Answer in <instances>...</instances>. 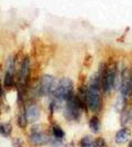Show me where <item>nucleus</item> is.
<instances>
[{
    "instance_id": "nucleus-5",
    "label": "nucleus",
    "mask_w": 132,
    "mask_h": 147,
    "mask_svg": "<svg viewBox=\"0 0 132 147\" xmlns=\"http://www.w3.org/2000/svg\"><path fill=\"white\" fill-rule=\"evenodd\" d=\"M55 79L51 75H44L41 77L40 82L37 87V94L39 97H45V96H52V93L56 86Z\"/></svg>"
},
{
    "instance_id": "nucleus-8",
    "label": "nucleus",
    "mask_w": 132,
    "mask_h": 147,
    "mask_svg": "<svg viewBox=\"0 0 132 147\" xmlns=\"http://www.w3.org/2000/svg\"><path fill=\"white\" fill-rule=\"evenodd\" d=\"M40 114H41V111L35 104H30L25 109V115H26L28 122L34 123L35 121H38Z\"/></svg>"
},
{
    "instance_id": "nucleus-20",
    "label": "nucleus",
    "mask_w": 132,
    "mask_h": 147,
    "mask_svg": "<svg viewBox=\"0 0 132 147\" xmlns=\"http://www.w3.org/2000/svg\"><path fill=\"white\" fill-rule=\"evenodd\" d=\"M131 96H132V70H131Z\"/></svg>"
},
{
    "instance_id": "nucleus-15",
    "label": "nucleus",
    "mask_w": 132,
    "mask_h": 147,
    "mask_svg": "<svg viewBox=\"0 0 132 147\" xmlns=\"http://www.w3.org/2000/svg\"><path fill=\"white\" fill-rule=\"evenodd\" d=\"M0 132H1V136L2 137H8L10 133H11V125L9 123H2L1 127H0Z\"/></svg>"
},
{
    "instance_id": "nucleus-11",
    "label": "nucleus",
    "mask_w": 132,
    "mask_h": 147,
    "mask_svg": "<svg viewBox=\"0 0 132 147\" xmlns=\"http://www.w3.org/2000/svg\"><path fill=\"white\" fill-rule=\"evenodd\" d=\"M121 125L122 126H128L132 124V108H126L121 112Z\"/></svg>"
},
{
    "instance_id": "nucleus-19",
    "label": "nucleus",
    "mask_w": 132,
    "mask_h": 147,
    "mask_svg": "<svg viewBox=\"0 0 132 147\" xmlns=\"http://www.w3.org/2000/svg\"><path fill=\"white\" fill-rule=\"evenodd\" d=\"M13 146L14 147H22L23 146V142L21 141L19 137H17V138H14V140H13Z\"/></svg>"
},
{
    "instance_id": "nucleus-13",
    "label": "nucleus",
    "mask_w": 132,
    "mask_h": 147,
    "mask_svg": "<svg viewBox=\"0 0 132 147\" xmlns=\"http://www.w3.org/2000/svg\"><path fill=\"white\" fill-rule=\"evenodd\" d=\"M89 129H91V132L94 134L99 133V131H100V121H99V117H96V115L91 117L90 121H89Z\"/></svg>"
},
{
    "instance_id": "nucleus-4",
    "label": "nucleus",
    "mask_w": 132,
    "mask_h": 147,
    "mask_svg": "<svg viewBox=\"0 0 132 147\" xmlns=\"http://www.w3.org/2000/svg\"><path fill=\"white\" fill-rule=\"evenodd\" d=\"M29 74H30V59L28 57H25L21 63V66L18 71V92H19V97L23 96L25 90V87L28 85V79H29Z\"/></svg>"
},
{
    "instance_id": "nucleus-10",
    "label": "nucleus",
    "mask_w": 132,
    "mask_h": 147,
    "mask_svg": "<svg viewBox=\"0 0 132 147\" xmlns=\"http://www.w3.org/2000/svg\"><path fill=\"white\" fill-rule=\"evenodd\" d=\"M130 137H131V131L128 127H123L117 132L114 136V142L117 144H125L130 140Z\"/></svg>"
},
{
    "instance_id": "nucleus-9",
    "label": "nucleus",
    "mask_w": 132,
    "mask_h": 147,
    "mask_svg": "<svg viewBox=\"0 0 132 147\" xmlns=\"http://www.w3.org/2000/svg\"><path fill=\"white\" fill-rule=\"evenodd\" d=\"M29 140L34 145H44V144H49L50 143L51 137L43 134L42 132H37V133H32L29 136Z\"/></svg>"
},
{
    "instance_id": "nucleus-16",
    "label": "nucleus",
    "mask_w": 132,
    "mask_h": 147,
    "mask_svg": "<svg viewBox=\"0 0 132 147\" xmlns=\"http://www.w3.org/2000/svg\"><path fill=\"white\" fill-rule=\"evenodd\" d=\"M18 125H19L20 129H24L28 124V120H26V115H25V111L24 112H21L18 117Z\"/></svg>"
},
{
    "instance_id": "nucleus-7",
    "label": "nucleus",
    "mask_w": 132,
    "mask_h": 147,
    "mask_svg": "<svg viewBox=\"0 0 132 147\" xmlns=\"http://www.w3.org/2000/svg\"><path fill=\"white\" fill-rule=\"evenodd\" d=\"M14 67H16L14 58L10 57L8 59L7 70L5 73V78H3V86L8 87V88L12 87L13 84H14Z\"/></svg>"
},
{
    "instance_id": "nucleus-3",
    "label": "nucleus",
    "mask_w": 132,
    "mask_h": 147,
    "mask_svg": "<svg viewBox=\"0 0 132 147\" xmlns=\"http://www.w3.org/2000/svg\"><path fill=\"white\" fill-rule=\"evenodd\" d=\"M84 109L86 110V105L81 101L77 94H73L65 104L64 117L69 121H76L81 117Z\"/></svg>"
},
{
    "instance_id": "nucleus-6",
    "label": "nucleus",
    "mask_w": 132,
    "mask_h": 147,
    "mask_svg": "<svg viewBox=\"0 0 132 147\" xmlns=\"http://www.w3.org/2000/svg\"><path fill=\"white\" fill-rule=\"evenodd\" d=\"M121 85H120V94L125 97L131 96V71L128 68H123L121 71Z\"/></svg>"
},
{
    "instance_id": "nucleus-21",
    "label": "nucleus",
    "mask_w": 132,
    "mask_h": 147,
    "mask_svg": "<svg viewBox=\"0 0 132 147\" xmlns=\"http://www.w3.org/2000/svg\"><path fill=\"white\" fill-rule=\"evenodd\" d=\"M129 147H132V142H130V144H129Z\"/></svg>"
},
{
    "instance_id": "nucleus-1",
    "label": "nucleus",
    "mask_w": 132,
    "mask_h": 147,
    "mask_svg": "<svg viewBox=\"0 0 132 147\" xmlns=\"http://www.w3.org/2000/svg\"><path fill=\"white\" fill-rule=\"evenodd\" d=\"M73 94H74L73 81L69 78H66V77L60 79L57 81L55 89L52 93V102L50 104L51 110L53 111L54 109L62 108L63 105L66 104L67 100Z\"/></svg>"
},
{
    "instance_id": "nucleus-2",
    "label": "nucleus",
    "mask_w": 132,
    "mask_h": 147,
    "mask_svg": "<svg viewBox=\"0 0 132 147\" xmlns=\"http://www.w3.org/2000/svg\"><path fill=\"white\" fill-rule=\"evenodd\" d=\"M101 82L98 74L96 73L91 77L89 86L87 87L86 103L88 109L95 113L99 112L102 107V97H101Z\"/></svg>"
},
{
    "instance_id": "nucleus-18",
    "label": "nucleus",
    "mask_w": 132,
    "mask_h": 147,
    "mask_svg": "<svg viewBox=\"0 0 132 147\" xmlns=\"http://www.w3.org/2000/svg\"><path fill=\"white\" fill-rule=\"evenodd\" d=\"M95 146L96 147H106V141L102 137H98L95 140Z\"/></svg>"
},
{
    "instance_id": "nucleus-17",
    "label": "nucleus",
    "mask_w": 132,
    "mask_h": 147,
    "mask_svg": "<svg viewBox=\"0 0 132 147\" xmlns=\"http://www.w3.org/2000/svg\"><path fill=\"white\" fill-rule=\"evenodd\" d=\"M53 135H54V137L62 140L64 136H65V133H64V131L62 129V127H61V126L55 125V126L53 127Z\"/></svg>"
},
{
    "instance_id": "nucleus-14",
    "label": "nucleus",
    "mask_w": 132,
    "mask_h": 147,
    "mask_svg": "<svg viewBox=\"0 0 132 147\" xmlns=\"http://www.w3.org/2000/svg\"><path fill=\"white\" fill-rule=\"evenodd\" d=\"M81 146L82 147H96L95 146V141L90 136H85L81 140Z\"/></svg>"
},
{
    "instance_id": "nucleus-12",
    "label": "nucleus",
    "mask_w": 132,
    "mask_h": 147,
    "mask_svg": "<svg viewBox=\"0 0 132 147\" xmlns=\"http://www.w3.org/2000/svg\"><path fill=\"white\" fill-rule=\"evenodd\" d=\"M127 108V97L122 96V94H119V97L117 98V101H116V104H114V109L117 112H122Z\"/></svg>"
}]
</instances>
